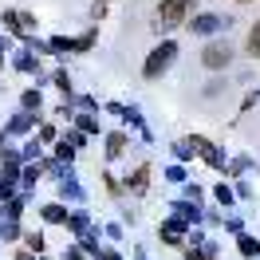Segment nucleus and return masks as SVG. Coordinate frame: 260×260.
Here are the masks:
<instances>
[{"label":"nucleus","instance_id":"nucleus-18","mask_svg":"<svg viewBox=\"0 0 260 260\" xmlns=\"http://www.w3.org/2000/svg\"><path fill=\"white\" fill-rule=\"evenodd\" d=\"M32 130V111H16L8 118V134H28Z\"/></svg>","mask_w":260,"mask_h":260},{"label":"nucleus","instance_id":"nucleus-25","mask_svg":"<svg viewBox=\"0 0 260 260\" xmlns=\"http://www.w3.org/2000/svg\"><path fill=\"white\" fill-rule=\"evenodd\" d=\"M16 67H20V71H36V55H32V51H20Z\"/></svg>","mask_w":260,"mask_h":260},{"label":"nucleus","instance_id":"nucleus-16","mask_svg":"<svg viewBox=\"0 0 260 260\" xmlns=\"http://www.w3.org/2000/svg\"><path fill=\"white\" fill-rule=\"evenodd\" d=\"M4 24H12V32H20V36H32V16H24V12H4Z\"/></svg>","mask_w":260,"mask_h":260},{"label":"nucleus","instance_id":"nucleus-24","mask_svg":"<svg viewBox=\"0 0 260 260\" xmlns=\"http://www.w3.org/2000/svg\"><path fill=\"white\" fill-rule=\"evenodd\" d=\"M24 244H28L32 252H44V233H24Z\"/></svg>","mask_w":260,"mask_h":260},{"label":"nucleus","instance_id":"nucleus-2","mask_svg":"<svg viewBox=\"0 0 260 260\" xmlns=\"http://www.w3.org/2000/svg\"><path fill=\"white\" fill-rule=\"evenodd\" d=\"M174 55H178V44H174V40H166L162 48L150 51V59H146V67H142V75H146V79H158L166 67L174 63Z\"/></svg>","mask_w":260,"mask_h":260},{"label":"nucleus","instance_id":"nucleus-19","mask_svg":"<svg viewBox=\"0 0 260 260\" xmlns=\"http://www.w3.org/2000/svg\"><path fill=\"white\" fill-rule=\"evenodd\" d=\"M0 237H4V241H24V229H20V221L4 217V221H0Z\"/></svg>","mask_w":260,"mask_h":260},{"label":"nucleus","instance_id":"nucleus-36","mask_svg":"<svg viewBox=\"0 0 260 260\" xmlns=\"http://www.w3.org/2000/svg\"><path fill=\"white\" fill-rule=\"evenodd\" d=\"M107 237H111V241H122V225H107Z\"/></svg>","mask_w":260,"mask_h":260},{"label":"nucleus","instance_id":"nucleus-13","mask_svg":"<svg viewBox=\"0 0 260 260\" xmlns=\"http://www.w3.org/2000/svg\"><path fill=\"white\" fill-rule=\"evenodd\" d=\"M122 185H126L130 193H146V185H150V166H138V170H134Z\"/></svg>","mask_w":260,"mask_h":260},{"label":"nucleus","instance_id":"nucleus-22","mask_svg":"<svg viewBox=\"0 0 260 260\" xmlns=\"http://www.w3.org/2000/svg\"><path fill=\"white\" fill-rule=\"evenodd\" d=\"M237 201V189H229V185H217V205L225 209V205H233Z\"/></svg>","mask_w":260,"mask_h":260},{"label":"nucleus","instance_id":"nucleus-8","mask_svg":"<svg viewBox=\"0 0 260 260\" xmlns=\"http://www.w3.org/2000/svg\"><path fill=\"white\" fill-rule=\"evenodd\" d=\"M40 217H44L48 225H67V217H71V209H67L63 201H51V205H40Z\"/></svg>","mask_w":260,"mask_h":260},{"label":"nucleus","instance_id":"nucleus-12","mask_svg":"<svg viewBox=\"0 0 260 260\" xmlns=\"http://www.w3.org/2000/svg\"><path fill=\"white\" fill-rule=\"evenodd\" d=\"M48 174V166L44 162H28L24 166V174H20V189H36V181Z\"/></svg>","mask_w":260,"mask_h":260},{"label":"nucleus","instance_id":"nucleus-41","mask_svg":"<svg viewBox=\"0 0 260 260\" xmlns=\"http://www.w3.org/2000/svg\"><path fill=\"white\" fill-rule=\"evenodd\" d=\"M138 260H146V252H138Z\"/></svg>","mask_w":260,"mask_h":260},{"label":"nucleus","instance_id":"nucleus-32","mask_svg":"<svg viewBox=\"0 0 260 260\" xmlns=\"http://www.w3.org/2000/svg\"><path fill=\"white\" fill-rule=\"evenodd\" d=\"M24 111H40V91H28V95H24Z\"/></svg>","mask_w":260,"mask_h":260},{"label":"nucleus","instance_id":"nucleus-10","mask_svg":"<svg viewBox=\"0 0 260 260\" xmlns=\"http://www.w3.org/2000/svg\"><path fill=\"white\" fill-rule=\"evenodd\" d=\"M67 229H71L75 237H83V233H91V229H95V221H91V213H87V209H71V217H67Z\"/></svg>","mask_w":260,"mask_h":260},{"label":"nucleus","instance_id":"nucleus-7","mask_svg":"<svg viewBox=\"0 0 260 260\" xmlns=\"http://www.w3.org/2000/svg\"><path fill=\"white\" fill-rule=\"evenodd\" d=\"M221 28H229V20H221V16H193V24H189V32H197V36H213Z\"/></svg>","mask_w":260,"mask_h":260},{"label":"nucleus","instance_id":"nucleus-31","mask_svg":"<svg viewBox=\"0 0 260 260\" xmlns=\"http://www.w3.org/2000/svg\"><path fill=\"white\" fill-rule=\"evenodd\" d=\"M225 229L233 233V237H241V233H244V221H241V217H225Z\"/></svg>","mask_w":260,"mask_h":260},{"label":"nucleus","instance_id":"nucleus-34","mask_svg":"<svg viewBox=\"0 0 260 260\" xmlns=\"http://www.w3.org/2000/svg\"><path fill=\"white\" fill-rule=\"evenodd\" d=\"M205 221H209V225H225V217H221V209H205Z\"/></svg>","mask_w":260,"mask_h":260},{"label":"nucleus","instance_id":"nucleus-6","mask_svg":"<svg viewBox=\"0 0 260 260\" xmlns=\"http://www.w3.org/2000/svg\"><path fill=\"white\" fill-rule=\"evenodd\" d=\"M189 4L193 0H166L162 8H158V24H181L185 12H189Z\"/></svg>","mask_w":260,"mask_h":260},{"label":"nucleus","instance_id":"nucleus-3","mask_svg":"<svg viewBox=\"0 0 260 260\" xmlns=\"http://www.w3.org/2000/svg\"><path fill=\"white\" fill-rule=\"evenodd\" d=\"M189 146H193V154H201V162H205V166H213V170H229V158H225L217 146H213L209 138L193 134V138H189Z\"/></svg>","mask_w":260,"mask_h":260},{"label":"nucleus","instance_id":"nucleus-27","mask_svg":"<svg viewBox=\"0 0 260 260\" xmlns=\"http://www.w3.org/2000/svg\"><path fill=\"white\" fill-rule=\"evenodd\" d=\"M75 122H79V130H83V134H95V130H99V122L91 118V114H79Z\"/></svg>","mask_w":260,"mask_h":260},{"label":"nucleus","instance_id":"nucleus-29","mask_svg":"<svg viewBox=\"0 0 260 260\" xmlns=\"http://www.w3.org/2000/svg\"><path fill=\"white\" fill-rule=\"evenodd\" d=\"M20 154H24V162H36V158H40L44 150H40V142H28V146L20 150Z\"/></svg>","mask_w":260,"mask_h":260},{"label":"nucleus","instance_id":"nucleus-15","mask_svg":"<svg viewBox=\"0 0 260 260\" xmlns=\"http://www.w3.org/2000/svg\"><path fill=\"white\" fill-rule=\"evenodd\" d=\"M24 209H28V189L4 201V217H12V221H20V217H24Z\"/></svg>","mask_w":260,"mask_h":260},{"label":"nucleus","instance_id":"nucleus-30","mask_svg":"<svg viewBox=\"0 0 260 260\" xmlns=\"http://www.w3.org/2000/svg\"><path fill=\"white\" fill-rule=\"evenodd\" d=\"M166 178H170V181H189V178H185V170H181L178 162H174V166H166Z\"/></svg>","mask_w":260,"mask_h":260},{"label":"nucleus","instance_id":"nucleus-5","mask_svg":"<svg viewBox=\"0 0 260 260\" xmlns=\"http://www.w3.org/2000/svg\"><path fill=\"white\" fill-rule=\"evenodd\" d=\"M229 59H233V48H229V44H209V48L201 51V63L209 67V71H221V67H229Z\"/></svg>","mask_w":260,"mask_h":260},{"label":"nucleus","instance_id":"nucleus-40","mask_svg":"<svg viewBox=\"0 0 260 260\" xmlns=\"http://www.w3.org/2000/svg\"><path fill=\"white\" fill-rule=\"evenodd\" d=\"M0 154H4V138H0Z\"/></svg>","mask_w":260,"mask_h":260},{"label":"nucleus","instance_id":"nucleus-33","mask_svg":"<svg viewBox=\"0 0 260 260\" xmlns=\"http://www.w3.org/2000/svg\"><path fill=\"white\" fill-rule=\"evenodd\" d=\"M67 142H71V146L79 150V146H83V142H87V134H83V130H71V134H67Z\"/></svg>","mask_w":260,"mask_h":260},{"label":"nucleus","instance_id":"nucleus-38","mask_svg":"<svg viewBox=\"0 0 260 260\" xmlns=\"http://www.w3.org/2000/svg\"><path fill=\"white\" fill-rule=\"evenodd\" d=\"M99 260H122V252H114V248H103V256Z\"/></svg>","mask_w":260,"mask_h":260},{"label":"nucleus","instance_id":"nucleus-20","mask_svg":"<svg viewBox=\"0 0 260 260\" xmlns=\"http://www.w3.org/2000/svg\"><path fill=\"white\" fill-rule=\"evenodd\" d=\"M55 158H59V162H71V158H75V146H71L67 138H59V142H55Z\"/></svg>","mask_w":260,"mask_h":260},{"label":"nucleus","instance_id":"nucleus-35","mask_svg":"<svg viewBox=\"0 0 260 260\" xmlns=\"http://www.w3.org/2000/svg\"><path fill=\"white\" fill-rule=\"evenodd\" d=\"M40 142H55V126H40Z\"/></svg>","mask_w":260,"mask_h":260},{"label":"nucleus","instance_id":"nucleus-28","mask_svg":"<svg viewBox=\"0 0 260 260\" xmlns=\"http://www.w3.org/2000/svg\"><path fill=\"white\" fill-rule=\"evenodd\" d=\"M248 51H252V59H260V24L252 28V36H248Z\"/></svg>","mask_w":260,"mask_h":260},{"label":"nucleus","instance_id":"nucleus-14","mask_svg":"<svg viewBox=\"0 0 260 260\" xmlns=\"http://www.w3.org/2000/svg\"><path fill=\"white\" fill-rule=\"evenodd\" d=\"M237 252H241L244 260H260V241L248 237V233H241V237H237Z\"/></svg>","mask_w":260,"mask_h":260},{"label":"nucleus","instance_id":"nucleus-4","mask_svg":"<svg viewBox=\"0 0 260 260\" xmlns=\"http://www.w3.org/2000/svg\"><path fill=\"white\" fill-rule=\"evenodd\" d=\"M170 213H174V217H181L185 225H193V229L205 221V209H201L197 201H189V197H178V201H170Z\"/></svg>","mask_w":260,"mask_h":260},{"label":"nucleus","instance_id":"nucleus-17","mask_svg":"<svg viewBox=\"0 0 260 260\" xmlns=\"http://www.w3.org/2000/svg\"><path fill=\"white\" fill-rule=\"evenodd\" d=\"M126 154V134H107V162H114V158H122Z\"/></svg>","mask_w":260,"mask_h":260},{"label":"nucleus","instance_id":"nucleus-21","mask_svg":"<svg viewBox=\"0 0 260 260\" xmlns=\"http://www.w3.org/2000/svg\"><path fill=\"white\" fill-rule=\"evenodd\" d=\"M244 170H252V158H233V162H229V174H233V178H241Z\"/></svg>","mask_w":260,"mask_h":260},{"label":"nucleus","instance_id":"nucleus-1","mask_svg":"<svg viewBox=\"0 0 260 260\" xmlns=\"http://www.w3.org/2000/svg\"><path fill=\"white\" fill-rule=\"evenodd\" d=\"M189 229H193V225H185L181 217H174V213H170V217H166L162 225H158V237H162V244L185 248V244H189Z\"/></svg>","mask_w":260,"mask_h":260},{"label":"nucleus","instance_id":"nucleus-11","mask_svg":"<svg viewBox=\"0 0 260 260\" xmlns=\"http://www.w3.org/2000/svg\"><path fill=\"white\" fill-rule=\"evenodd\" d=\"M217 241H205V244H185V260H217Z\"/></svg>","mask_w":260,"mask_h":260},{"label":"nucleus","instance_id":"nucleus-37","mask_svg":"<svg viewBox=\"0 0 260 260\" xmlns=\"http://www.w3.org/2000/svg\"><path fill=\"white\" fill-rule=\"evenodd\" d=\"M36 256H40V252H32V248H20L16 252V260H36Z\"/></svg>","mask_w":260,"mask_h":260},{"label":"nucleus","instance_id":"nucleus-26","mask_svg":"<svg viewBox=\"0 0 260 260\" xmlns=\"http://www.w3.org/2000/svg\"><path fill=\"white\" fill-rule=\"evenodd\" d=\"M8 197H16V181H8L0 174V201H8Z\"/></svg>","mask_w":260,"mask_h":260},{"label":"nucleus","instance_id":"nucleus-9","mask_svg":"<svg viewBox=\"0 0 260 260\" xmlns=\"http://www.w3.org/2000/svg\"><path fill=\"white\" fill-rule=\"evenodd\" d=\"M59 197H63V201H75V205H83V185H79V178H75V174H67L63 181H59Z\"/></svg>","mask_w":260,"mask_h":260},{"label":"nucleus","instance_id":"nucleus-39","mask_svg":"<svg viewBox=\"0 0 260 260\" xmlns=\"http://www.w3.org/2000/svg\"><path fill=\"white\" fill-rule=\"evenodd\" d=\"M0 221H4V201H0Z\"/></svg>","mask_w":260,"mask_h":260},{"label":"nucleus","instance_id":"nucleus-23","mask_svg":"<svg viewBox=\"0 0 260 260\" xmlns=\"http://www.w3.org/2000/svg\"><path fill=\"white\" fill-rule=\"evenodd\" d=\"M181 197H189V201H197V205H201V201H205V189H201L197 181H185V193H181Z\"/></svg>","mask_w":260,"mask_h":260}]
</instances>
